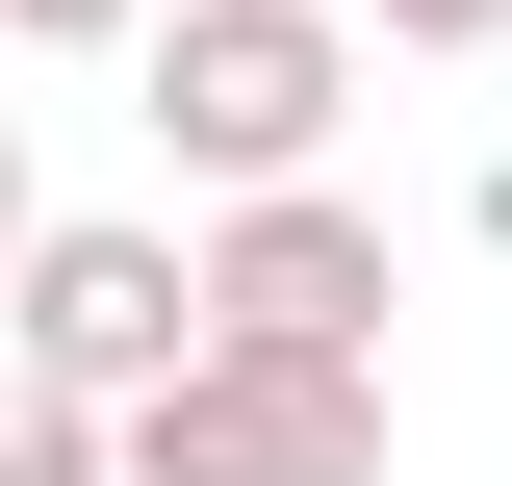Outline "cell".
Instances as JSON below:
<instances>
[{
  "instance_id": "cell-1",
  "label": "cell",
  "mask_w": 512,
  "mask_h": 486,
  "mask_svg": "<svg viewBox=\"0 0 512 486\" xmlns=\"http://www.w3.org/2000/svg\"><path fill=\"white\" fill-rule=\"evenodd\" d=\"M333 103H359V26H333V0H180V26H154V154L231 180V205L308 180Z\"/></svg>"
},
{
  "instance_id": "cell-2",
  "label": "cell",
  "mask_w": 512,
  "mask_h": 486,
  "mask_svg": "<svg viewBox=\"0 0 512 486\" xmlns=\"http://www.w3.org/2000/svg\"><path fill=\"white\" fill-rule=\"evenodd\" d=\"M180 359H205V282H180V231H26V282H0V384H26V410L128 435Z\"/></svg>"
},
{
  "instance_id": "cell-3",
  "label": "cell",
  "mask_w": 512,
  "mask_h": 486,
  "mask_svg": "<svg viewBox=\"0 0 512 486\" xmlns=\"http://www.w3.org/2000/svg\"><path fill=\"white\" fill-rule=\"evenodd\" d=\"M103 486H384V359H180Z\"/></svg>"
},
{
  "instance_id": "cell-4",
  "label": "cell",
  "mask_w": 512,
  "mask_h": 486,
  "mask_svg": "<svg viewBox=\"0 0 512 486\" xmlns=\"http://www.w3.org/2000/svg\"><path fill=\"white\" fill-rule=\"evenodd\" d=\"M180 282H205V359H384V231H359L333 180L231 205V231H205Z\"/></svg>"
},
{
  "instance_id": "cell-5",
  "label": "cell",
  "mask_w": 512,
  "mask_h": 486,
  "mask_svg": "<svg viewBox=\"0 0 512 486\" xmlns=\"http://www.w3.org/2000/svg\"><path fill=\"white\" fill-rule=\"evenodd\" d=\"M0 486H103V435H77V410H26V384H0Z\"/></svg>"
},
{
  "instance_id": "cell-6",
  "label": "cell",
  "mask_w": 512,
  "mask_h": 486,
  "mask_svg": "<svg viewBox=\"0 0 512 486\" xmlns=\"http://www.w3.org/2000/svg\"><path fill=\"white\" fill-rule=\"evenodd\" d=\"M333 26H384V52H487L512 0H333Z\"/></svg>"
},
{
  "instance_id": "cell-7",
  "label": "cell",
  "mask_w": 512,
  "mask_h": 486,
  "mask_svg": "<svg viewBox=\"0 0 512 486\" xmlns=\"http://www.w3.org/2000/svg\"><path fill=\"white\" fill-rule=\"evenodd\" d=\"M0 26H26V52H128L154 0H0Z\"/></svg>"
},
{
  "instance_id": "cell-8",
  "label": "cell",
  "mask_w": 512,
  "mask_h": 486,
  "mask_svg": "<svg viewBox=\"0 0 512 486\" xmlns=\"http://www.w3.org/2000/svg\"><path fill=\"white\" fill-rule=\"evenodd\" d=\"M26 231H52V205H26V154H0V282H26Z\"/></svg>"
}]
</instances>
